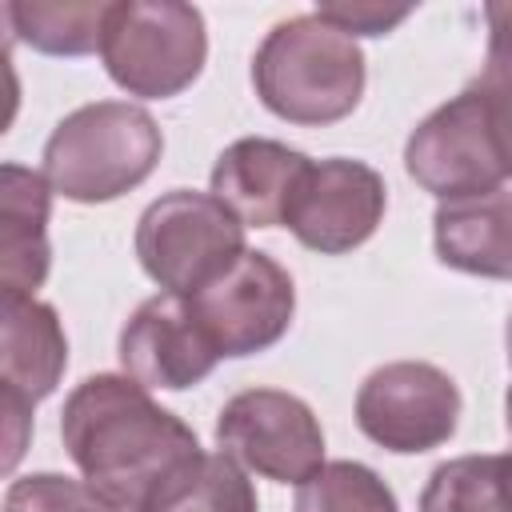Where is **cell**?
I'll return each instance as SVG.
<instances>
[{
    "mask_svg": "<svg viewBox=\"0 0 512 512\" xmlns=\"http://www.w3.org/2000/svg\"><path fill=\"white\" fill-rule=\"evenodd\" d=\"M404 168L436 200H460L504 188L508 164L500 156L488 108L476 88H464L412 128L404 144Z\"/></svg>",
    "mask_w": 512,
    "mask_h": 512,
    "instance_id": "7",
    "label": "cell"
},
{
    "mask_svg": "<svg viewBox=\"0 0 512 512\" xmlns=\"http://www.w3.org/2000/svg\"><path fill=\"white\" fill-rule=\"evenodd\" d=\"M308 164L312 160L304 152H296L280 140L244 136L216 156L212 196L244 228H276V224H284Z\"/></svg>",
    "mask_w": 512,
    "mask_h": 512,
    "instance_id": "12",
    "label": "cell"
},
{
    "mask_svg": "<svg viewBox=\"0 0 512 512\" xmlns=\"http://www.w3.org/2000/svg\"><path fill=\"white\" fill-rule=\"evenodd\" d=\"M244 252V224L212 192L172 188L152 200L136 224L140 268L176 296L204 292Z\"/></svg>",
    "mask_w": 512,
    "mask_h": 512,
    "instance_id": "5",
    "label": "cell"
},
{
    "mask_svg": "<svg viewBox=\"0 0 512 512\" xmlns=\"http://www.w3.org/2000/svg\"><path fill=\"white\" fill-rule=\"evenodd\" d=\"M328 24H336L340 32L356 36H384L396 24H404L412 16V4H372V0H336V4H320L316 8Z\"/></svg>",
    "mask_w": 512,
    "mask_h": 512,
    "instance_id": "21",
    "label": "cell"
},
{
    "mask_svg": "<svg viewBox=\"0 0 512 512\" xmlns=\"http://www.w3.org/2000/svg\"><path fill=\"white\" fill-rule=\"evenodd\" d=\"M216 444L240 468L276 484H304L324 468V432L316 412L280 388L236 392L216 416Z\"/></svg>",
    "mask_w": 512,
    "mask_h": 512,
    "instance_id": "6",
    "label": "cell"
},
{
    "mask_svg": "<svg viewBox=\"0 0 512 512\" xmlns=\"http://www.w3.org/2000/svg\"><path fill=\"white\" fill-rule=\"evenodd\" d=\"M200 328L220 356H252L272 348L296 312V288L268 252H244L216 284L188 296Z\"/></svg>",
    "mask_w": 512,
    "mask_h": 512,
    "instance_id": "9",
    "label": "cell"
},
{
    "mask_svg": "<svg viewBox=\"0 0 512 512\" xmlns=\"http://www.w3.org/2000/svg\"><path fill=\"white\" fill-rule=\"evenodd\" d=\"M52 184L24 164L0 168V296H36L48 276Z\"/></svg>",
    "mask_w": 512,
    "mask_h": 512,
    "instance_id": "13",
    "label": "cell"
},
{
    "mask_svg": "<svg viewBox=\"0 0 512 512\" xmlns=\"http://www.w3.org/2000/svg\"><path fill=\"white\" fill-rule=\"evenodd\" d=\"M220 352L200 328L188 296L160 292L144 300L120 328V364L136 384L184 392L216 368Z\"/></svg>",
    "mask_w": 512,
    "mask_h": 512,
    "instance_id": "11",
    "label": "cell"
},
{
    "mask_svg": "<svg viewBox=\"0 0 512 512\" xmlns=\"http://www.w3.org/2000/svg\"><path fill=\"white\" fill-rule=\"evenodd\" d=\"M292 512H400V504L368 464L332 460L296 488Z\"/></svg>",
    "mask_w": 512,
    "mask_h": 512,
    "instance_id": "19",
    "label": "cell"
},
{
    "mask_svg": "<svg viewBox=\"0 0 512 512\" xmlns=\"http://www.w3.org/2000/svg\"><path fill=\"white\" fill-rule=\"evenodd\" d=\"M208 56L204 16L176 0H120L108 12L100 60L108 76L144 100H168L184 92Z\"/></svg>",
    "mask_w": 512,
    "mask_h": 512,
    "instance_id": "4",
    "label": "cell"
},
{
    "mask_svg": "<svg viewBox=\"0 0 512 512\" xmlns=\"http://www.w3.org/2000/svg\"><path fill=\"white\" fill-rule=\"evenodd\" d=\"M356 424L368 440L400 456L440 448L460 424V388L436 364L392 360L364 376Z\"/></svg>",
    "mask_w": 512,
    "mask_h": 512,
    "instance_id": "8",
    "label": "cell"
},
{
    "mask_svg": "<svg viewBox=\"0 0 512 512\" xmlns=\"http://www.w3.org/2000/svg\"><path fill=\"white\" fill-rule=\"evenodd\" d=\"M508 364H512V320H508Z\"/></svg>",
    "mask_w": 512,
    "mask_h": 512,
    "instance_id": "26",
    "label": "cell"
},
{
    "mask_svg": "<svg viewBox=\"0 0 512 512\" xmlns=\"http://www.w3.org/2000/svg\"><path fill=\"white\" fill-rule=\"evenodd\" d=\"M432 240L440 264L468 276L512 280V188L440 200Z\"/></svg>",
    "mask_w": 512,
    "mask_h": 512,
    "instance_id": "14",
    "label": "cell"
},
{
    "mask_svg": "<svg viewBox=\"0 0 512 512\" xmlns=\"http://www.w3.org/2000/svg\"><path fill=\"white\" fill-rule=\"evenodd\" d=\"M68 368L60 316L36 296H0V388L40 404Z\"/></svg>",
    "mask_w": 512,
    "mask_h": 512,
    "instance_id": "15",
    "label": "cell"
},
{
    "mask_svg": "<svg viewBox=\"0 0 512 512\" xmlns=\"http://www.w3.org/2000/svg\"><path fill=\"white\" fill-rule=\"evenodd\" d=\"M420 512H512L508 456H456L440 464L420 492Z\"/></svg>",
    "mask_w": 512,
    "mask_h": 512,
    "instance_id": "17",
    "label": "cell"
},
{
    "mask_svg": "<svg viewBox=\"0 0 512 512\" xmlns=\"http://www.w3.org/2000/svg\"><path fill=\"white\" fill-rule=\"evenodd\" d=\"M384 208H388L384 176L364 160L332 156L308 164L284 224L304 248L320 256H340L360 248L380 228Z\"/></svg>",
    "mask_w": 512,
    "mask_h": 512,
    "instance_id": "10",
    "label": "cell"
},
{
    "mask_svg": "<svg viewBox=\"0 0 512 512\" xmlns=\"http://www.w3.org/2000/svg\"><path fill=\"white\" fill-rule=\"evenodd\" d=\"M112 4L104 0H12L4 4V20L12 36L48 56H88L104 44Z\"/></svg>",
    "mask_w": 512,
    "mask_h": 512,
    "instance_id": "16",
    "label": "cell"
},
{
    "mask_svg": "<svg viewBox=\"0 0 512 512\" xmlns=\"http://www.w3.org/2000/svg\"><path fill=\"white\" fill-rule=\"evenodd\" d=\"M488 108V124H492V136L500 144V156L508 164V176H512V68H492L484 64V72L476 76L472 84Z\"/></svg>",
    "mask_w": 512,
    "mask_h": 512,
    "instance_id": "22",
    "label": "cell"
},
{
    "mask_svg": "<svg viewBox=\"0 0 512 512\" xmlns=\"http://www.w3.org/2000/svg\"><path fill=\"white\" fill-rule=\"evenodd\" d=\"M144 512H260V500L228 452H200L196 464Z\"/></svg>",
    "mask_w": 512,
    "mask_h": 512,
    "instance_id": "18",
    "label": "cell"
},
{
    "mask_svg": "<svg viewBox=\"0 0 512 512\" xmlns=\"http://www.w3.org/2000/svg\"><path fill=\"white\" fill-rule=\"evenodd\" d=\"M488 20V60L492 68H512V0H496L484 8Z\"/></svg>",
    "mask_w": 512,
    "mask_h": 512,
    "instance_id": "24",
    "label": "cell"
},
{
    "mask_svg": "<svg viewBox=\"0 0 512 512\" xmlns=\"http://www.w3.org/2000/svg\"><path fill=\"white\" fill-rule=\"evenodd\" d=\"M504 416H508V432H512V388H508V396H504ZM508 464H512V452H508Z\"/></svg>",
    "mask_w": 512,
    "mask_h": 512,
    "instance_id": "25",
    "label": "cell"
},
{
    "mask_svg": "<svg viewBox=\"0 0 512 512\" xmlns=\"http://www.w3.org/2000/svg\"><path fill=\"white\" fill-rule=\"evenodd\" d=\"M32 408H36V404H28L24 396H16V392H4V388H0V416H4V468H8V472L16 468V460L24 456V444H28V436H32Z\"/></svg>",
    "mask_w": 512,
    "mask_h": 512,
    "instance_id": "23",
    "label": "cell"
},
{
    "mask_svg": "<svg viewBox=\"0 0 512 512\" xmlns=\"http://www.w3.org/2000/svg\"><path fill=\"white\" fill-rule=\"evenodd\" d=\"M60 436L84 480L120 512H144L204 452L196 432L132 376L80 380L60 412Z\"/></svg>",
    "mask_w": 512,
    "mask_h": 512,
    "instance_id": "1",
    "label": "cell"
},
{
    "mask_svg": "<svg viewBox=\"0 0 512 512\" xmlns=\"http://www.w3.org/2000/svg\"><path fill=\"white\" fill-rule=\"evenodd\" d=\"M164 136L152 112L128 100H96L68 112L44 144V180L76 204H108L152 176Z\"/></svg>",
    "mask_w": 512,
    "mask_h": 512,
    "instance_id": "3",
    "label": "cell"
},
{
    "mask_svg": "<svg viewBox=\"0 0 512 512\" xmlns=\"http://www.w3.org/2000/svg\"><path fill=\"white\" fill-rule=\"evenodd\" d=\"M4 512H120V508H112L88 480H72L60 472H32L8 484Z\"/></svg>",
    "mask_w": 512,
    "mask_h": 512,
    "instance_id": "20",
    "label": "cell"
},
{
    "mask_svg": "<svg viewBox=\"0 0 512 512\" xmlns=\"http://www.w3.org/2000/svg\"><path fill=\"white\" fill-rule=\"evenodd\" d=\"M252 84L288 124H336L364 96V52L320 12L288 16L260 40Z\"/></svg>",
    "mask_w": 512,
    "mask_h": 512,
    "instance_id": "2",
    "label": "cell"
}]
</instances>
